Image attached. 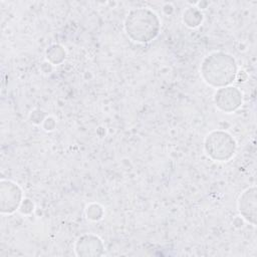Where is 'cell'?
Returning <instances> with one entry per match:
<instances>
[{"label":"cell","mask_w":257,"mask_h":257,"mask_svg":"<svg viewBox=\"0 0 257 257\" xmlns=\"http://www.w3.org/2000/svg\"><path fill=\"white\" fill-rule=\"evenodd\" d=\"M238 209L242 217L251 224L256 223V187L246 189L238 200Z\"/></svg>","instance_id":"cell-6"},{"label":"cell","mask_w":257,"mask_h":257,"mask_svg":"<svg viewBox=\"0 0 257 257\" xmlns=\"http://www.w3.org/2000/svg\"><path fill=\"white\" fill-rule=\"evenodd\" d=\"M124 29L127 36L140 43L155 39L161 29L159 16L149 8H136L130 11L124 20Z\"/></svg>","instance_id":"cell-2"},{"label":"cell","mask_w":257,"mask_h":257,"mask_svg":"<svg viewBox=\"0 0 257 257\" xmlns=\"http://www.w3.org/2000/svg\"><path fill=\"white\" fill-rule=\"evenodd\" d=\"M238 74L236 60L228 53L215 51L205 57L201 64V75L205 82L214 87L232 83Z\"/></svg>","instance_id":"cell-1"},{"label":"cell","mask_w":257,"mask_h":257,"mask_svg":"<svg viewBox=\"0 0 257 257\" xmlns=\"http://www.w3.org/2000/svg\"><path fill=\"white\" fill-rule=\"evenodd\" d=\"M46 56L50 62L53 64H58L65 58V51L62 46L53 44L46 50Z\"/></svg>","instance_id":"cell-8"},{"label":"cell","mask_w":257,"mask_h":257,"mask_svg":"<svg viewBox=\"0 0 257 257\" xmlns=\"http://www.w3.org/2000/svg\"><path fill=\"white\" fill-rule=\"evenodd\" d=\"M102 208L98 205V204H90L89 206H87L86 208V215L87 218L93 221L99 220L102 218Z\"/></svg>","instance_id":"cell-9"},{"label":"cell","mask_w":257,"mask_h":257,"mask_svg":"<svg viewBox=\"0 0 257 257\" xmlns=\"http://www.w3.org/2000/svg\"><path fill=\"white\" fill-rule=\"evenodd\" d=\"M184 23L191 28H195L199 26L203 21V14L198 9V7H188L183 14Z\"/></svg>","instance_id":"cell-7"},{"label":"cell","mask_w":257,"mask_h":257,"mask_svg":"<svg viewBox=\"0 0 257 257\" xmlns=\"http://www.w3.org/2000/svg\"><path fill=\"white\" fill-rule=\"evenodd\" d=\"M236 142L227 132L213 131L205 139V151L214 161L227 162L236 152Z\"/></svg>","instance_id":"cell-3"},{"label":"cell","mask_w":257,"mask_h":257,"mask_svg":"<svg viewBox=\"0 0 257 257\" xmlns=\"http://www.w3.org/2000/svg\"><path fill=\"white\" fill-rule=\"evenodd\" d=\"M22 191L15 183L7 180L1 181V212L11 214L22 203Z\"/></svg>","instance_id":"cell-5"},{"label":"cell","mask_w":257,"mask_h":257,"mask_svg":"<svg viewBox=\"0 0 257 257\" xmlns=\"http://www.w3.org/2000/svg\"><path fill=\"white\" fill-rule=\"evenodd\" d=\"M216 106L224 112H232L242 104V92L234 86L220 87L214 95Z\"/></svg>","instance_id":"cell-4"},{"label":"cell","mask_w":257,"mask_h":257,"mask_svg":"<svg viewBox=\"0 0 257 257\" xmlns=\"http://www.w3.org/2000/svg\"><path fill=\"white\" fill-rule=\"evenodd\" d=\"M20 210L22 213H30L33 210V204L30 200L25 199L20 205Z\"/></svg>","instance_id":"cell-10"}]
</instances>
